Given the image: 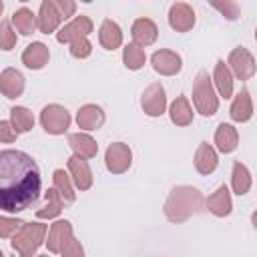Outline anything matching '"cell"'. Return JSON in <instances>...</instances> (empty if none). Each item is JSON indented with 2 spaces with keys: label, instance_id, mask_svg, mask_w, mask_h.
Here are the masks:
<instances>
[{
  "label": "cell",
  "instance_id": "cell-1",
  "mask_svg": "<svg viewBox=\"0 0 257 257\" xmlns=\"http://www.w3.org/2000/svg\"><path fill=\"white\" fill-rule=\"evenodd\" d=\"M42 181L36 161L16 149L0 151V209L20 213L40 197Z\"/></svg>",
  "mask_w": 257,
  "mask_h": 257
},
{
  "label": "cell",
  "instance_id": "cell-2",
  "mask_svg": "<svg viewBox=\"0 0 257 257\" xmlns=\"http://www.w3.org/2000/svg\"><path fill=\"white\" fill-rule=\"evenodd\" d=\"M205 205V199L199 189L191 185L175 187L165 201V217L171 223H185L189 217L199 213Z\"/></svg>",
  "mask_w": 257,
  "mask_h": 257
},
{
  "label": "cell",
  "instance_id": "cell-3",
  "mask_svg": "<svg viewBox=\"0 0 257 257\" xmlns=\"http://www.w3.org/2000/svg\"><path fill=\"white\" fill-rule=\"evenodd\" d=\"M46 231L48 227L44 223H24L12 237L10 245L20 257H32L38 251V247L44 243Z\"/></svg>",
  "mask_w": 257,
  "mask_h": 257
},
{
  "label": "cell",
  "instance_id": "cell-4",
  "mask_svg": "<svg viewBox=\"0 0 257 257\" xmlns=\"http://www.w3.org/2000/svg\"><path fill=\"white\" fill-rule=\"evenodd\" d=\"M193 104L203 116H213L219 108V96L215 94L213 82L205 70H201L193 80Z\"/></svg>",
  "mask_w": 257,
  "mask_h": 257
},
{
  "label": "cell",
  "instance_id": "cell-5",
  "mask_svg": "<svg viewBox=\"0 0 257 257\" xmlns=\"http://www.w3.org/2000/svg\"><path fill=\"white\" fill-rule=\"evenodd\" d=\"M40 124L48 135H64L70 126V112L62 104H46L40 110Z\"/></svg>",
  "mask_w": 257,
  "mask_h": 257
},
{
  "label": "cell",
  "instance_id": "cell-6",
  "mask_svg": "<svg viewBox=\"0 0 257 257\" xmlns=\"http://www.w3.org/2000/svg\"><path fill=\"white\" fill-rule=\"evenodd\" d=\"M227 68L239 80H249L255 74V58L247 48L237 46L231 50V54L227 58Z\"/></svg>",
  "mask_w": 257,
  "mask_h": 257
},
{
  "label": "cell",
  "instance_id": "cell-7",
  "mask_svg": "<svg viewBox=\"0 0 257 257\" xmlns=\"http://www.w3.org/2000/svg\"><path fill=\"white\" fill-rule=\"evenodd\" d=\"M104 163L106 169L112 175H122L128 171L131 163H133V151L128 145L124 143H110L106 153H104Z\"/></svg>",
  "mask_w": 257,
  "mask_h": 257
},
{
  "label": "cell",
  "instance_id": "cell-8",
  "mask_svg": "<svg viewBox=\"0 0 257 257\" xmlns=\"http://www.w3.org/2000/svg\"><path fill=\"white\" fill-rule=\"evenodd\" d=\"M141 106L145 110V114L149 116H161L167 108V94L161 82H153L145 88L143 96H141Z\"/></svg>",
  "mask_w": 257,
  "mask_h": 257
},
{
  "label": "cell",
  "instance_id": "cell-9",
  "mask_svg": "<svg viewBox=\"0 0 257 257\" xmlns=\"http://www.w3.org/2000/svg\"><path fill=\"white\" fill-rule=\"evenodd\" d=\"M92 32V20L84 14L76 16L74 20H70L68 24H64L58 32H56V40L60 44H70L74 40H80V38H86L88 34Z\"/></svg>",
  "mask_w": 257,
  "mask_h": 257
},
{
  "label": "cell",
  "instance_id": "cell-10",
  "mask_svg": "<svg viewBox=\"0 0 257 257\" xmlns=\"http://www.w3.org/2000/svg\"><path fill=\"white\" fill-rule=\"evenodd\" d=\"M169 24L177 32H189L195 26V10L187 2H175L169 8Z\"/></svg>",
  "mask_w": 257,
  "mask_h": 257
},
{
  "label": "cell",
  "instance_id": "cell-11",
  "mask_svg": "<svg viewBox=\"0 0 257 257\" xmlns=\"http://www.w3.org/2000/svg\"><path fill=\"white\" fill-rule=\"evenodd\" d=\"M66 165H68L70 181L74 183V187L80 191H88L92 187V171L88 167V161L78 155H72Z\"/></svg>",
  "mask_w": 257,
  "mask_h": 257
},
{
  "label": "cell",
  "instance_id": "cell-12",
  "mask_svg": "<svg viewBox=\"0 0 257 257\" xmlns=\"http://www.w3.org/2000/svg\"><path fill=\"white\" fill-rule=\"evenodd\" d=\"M151 64L155 68V72L163 74V76H173L181 70L183 62H181V56L173 50H167V48H161L157 50L153 56H151Z\"/></svg>",
  "mask_w": 257,
  "mask_h": 257
},
{
  "label": "cell",
  "instance_id": "cell-13",
  "mask_svg": "<svg viewBox=\"0 0 257 257\" xmlns=\"http://www.w3.org/2000/svg\"><path fill=\"white\" fill-rule=\"evenodd\" d=\"M46 239H44V243H46V247H48V251L50 253H60V249L66 245V241L68 239H72L74 235H72V223L70 221H56V223H52L50 225V229L46 231Z\"/></svg>",
  "mask_w": 257,
  "mask_h": 257
},
{
  "label": "cell",
  "instance_id": "cell-14",
  "mask_svg": "<svg viewBox=\"0 0 257 257\" xmlns=\"http://www.w3.org/2000/svg\"><path fill=\"white\" fill-rule=\"evenodd\" d=\"M131 36L135 46H151L159 36V28L151 18H137L131 26Z\"/></svg>",
  "mask_w": 257,
  "mask_h": 257
},
{
  "label": "cell",
  "instance_id": "cell-15",
  "mask_svg": "<svg viewBox=\"0 0 257 257\" xmlns=\"http://www.w3.org/2000/svg\"><path fill=\"white\" fill-rule=\"evenodd\" d=\"M0 92L6 98H18L24 92V76L16 68H4L0 72Z\"/></svg>",
  "mask_w": 257,
  "mask_h": 257
},
{
  "label": "cell",
  "instance_id": "cell-16",
  "mask_svg": "<svg viewBox=\"0 0 257 257\" xmlns=\"http://www.w3.org/2000/svg\"><path fill=\"white\" fill-rule=\"evenodd\" d=\"M50 58V52H48V46L44 42H32L24 48L22 52V64L30 70H40L46 66Z\"/></svg>",
  "mask_w": 257,
  "mask_h": 257
},
{
  "label": "cell",
  "instance_id": "cell-17",
  "mask_svg": "<svg viewBox=\"0 0 257 257\" xmlns=\"http://www.w3.org/2000/svg\"><path fill=\"white\" fill-rule=\"evenodd\" d=\"M76 124L84 131H96L104 124V110L98 104H84L76 112Z\"/></svg>",
  "mask_w": 257,
  "mask_h": 257
},
{
  "label": "cell",
  "instance_id": "cell-18",
  "mask_svg": "<svg viewBox=\"0 0 257 257\" xmlns=\"http://www.w3.org/2000/svg\"><path fill=\"white\" fill-rule=\"evenodd\" d=\"M219 165V157H217V151L207 143L203 141L197 151H195V169L199 175H211Z\"/></svg>",
  "mask_w": 257,
  "mask_h": 257
},
{
  "label": "cell",
  "instance_id": "cell-19",
  "mask_svg": "<svg viewBox=\"0 0 257 257\" xmlns=\"http://www.w3.org/2000/svg\"><path fill=\"white\" fill-rule=\"evenodd\" d=\"M60 22H62V18H60V14H58L54 2H52V0H44V2L40 4L38 16H36V26H38V30L44 32V34H50V32H54V30L58 28Z\"/></svg>",
  "mask_w": 257,
  "mask_h": 257
},
{
  "label": "cell",
  "instance_id": "cell-20",
  "mask_svg": "<svg viewBox=\"0 0 257 257\" xmlns=\"http://www.w3.org/2000/svg\"><path fill=\"white\" fill-rule=\"evenodd\" d=\"M205 205H207V209L215 217H227V215H231L233 201H231V193H229L227 185H221L213 195H209V199L205 201Z\"/></svg>",
  "mask_w": 257,
  "mask_h": 257
},
{
  "label": "cell",
  "instance_id": "cell-21",
  "mask_svg": "<svg viewBox=\"0 0 257 257\" xmlns=\"http://www.w3.org/2000/svg\"><path fill=\"white\" fill-rule=\"evenodd\" d=\"M98 42L106 50L118 48L122 44V30H120V26L114 20H110V18L102 20V24L98 28Z\"/></svg>",
  "mask_w": 257,
  "mask_h": 257
},
{
  "label": "cell",
  "instance_id": "cell-22",
  "mask_svg": "<svg viewBox=\"0 0 257 257\" xmlns=\"http://www.w3.org/2000/svg\"><path fill=\"white\" fill-rule=\"evenodd\" d=\"M229 114L235 122H247L253 116V102H251V94L247 88H241L239 94L233 98Z\"/></svg>",
  "mask_w": 257,
  "mask_h": 257
},
{
  "label": "cell",
  "instance_id": "cell-23",
  "mask_svg": "<svg viewBox=\"0 0 257 257\" xmlns=\"http://www.w3.org/2000/svg\"><path fill=\"white\" fill-rule=\"evenodd\" d=\"M68 145L74 151V155H78L82 159H92L98 153L96 141L86 133H70L68 135Z\"/></svg>",
  "mask_w": 257,
  "mask_h": 257
},
{
  "label": "cell",
  "instance_id": "cell-24",
  "mask_svg": "<svg viewBox=\"0 0 257 257\" xmlns=\"http://www.w3.org/2000/svg\"><path fill=\"white\" fill-rule=\"evenodd\" d=\"M215 145L225 155L233 153L237 149V145H239V133H237V128L233 124L221 122L217 126V131H215Z\"/></svg>",
  "mask_w": 257,
  "mask_h": 257
},
{
  "label": "cell",
  "instance_id": "cell-25",
  "mask_svg": "<svg viewBox=\"0 0 257 257\" xmlns=\"http://www.w3.org/2000/svg\"><path fill=\"white\" fill-rule=\"evenodd\" d=\"M171 122L177 126H189L193 122V108L187 100V96H177L169 106Z\"/></svg>",
  "mask_w": 257,
  "mask_h": 257
},
{
  "label": "cell",
  "instance_id": "cell-26",
  "mask_svg": "<svg viewBox=\"0 0 257 257\" xmlns=\"http://www.w3.org/2000/svg\"><path fill=\"white\" fill-rule=\"evenodd\" d=\"M52 189L60 195V199H62V203H64V205L74 203L76 193H74L72 181H70V177L64 173V169H56V171L52 173Z\"/></svg>",
  "mask_w": 257,
  "mask_h": 257
},
{
  "label": "cell",
  "instance_id": "cell-27",
  "mask_svg": "<svg viewBox=\"0 0 257 257\" xmlns=\"http://www.w3.org/2000/svg\"><path fill=\"white\" fill-rule=\"evenodd\" d=\"M213 82H215V86H217V90H219V96L229 98V96L233 94V74L229 72V68H227V64H225L223 58H219L217 64H215Z\"/></svg>",
  "mask_w": 257,
  "mask_h": 257
},
{
  "label": "cell",
  "instance_id": "cell-28",
  "mask_svg": "<svg viewBox=\"0 0 257 257\" xmlns=\"http://www.w3.org/2000/svg\"><path fill=\"white\" fill-rule=\"evenodd\" d=\"M231 187H233V193L239 195V197H243V195L249 193V189H251V173H249V169H247L241 161H235V163H233Z\"/></svg>",
  "mask_w": 257,
  "mask_h": 257
},
{
  "label": "cell",
  "instance_id": "cell-29",
  "mask_svg": "<svg viewBox=\"0 0 257 257\" xmlns=\"http://www.w3.org/2000/svg\"><path fill=\"white\" fill-rule=\"evenodd\" d=\"M10 24L16 28V32H20L22 36H28V34H32L36 30V16H34V12L30 8L22 6L12 14Z\"/></svg>",
  "mask_w": 257,
  "mask_h": 257
},
{
  "label": "cell",
  "instance_id": "cell-30",
  "mask_svg": "<svg viewBox=\"0 0 257 257\" xmlns=\"http://www.w3.org/2000/svg\"><path fill=\"white\" fill-rule=\"evenodd\" d=\"M10 124L16 131V135L28 133L34 126V116L26 106H12L10 108Z\"/></svg>",
  "mask_w": 257,
  "mask_h": 257
},
{
  "label": "cell",
  "instance_id": "cell-31",
  "mask_svg": "<svg viewBox=\"0 0 257 257\" xmlns=\"http://www.w3.org/2000/svg\"><path fill=\"white\" fill-rule=\"evenodd\" d=\"M62 205H64V203H62L60 195H58L54 189H48V191H46V203L36 211V217H38V219H54V217L60 215Z\"/></svg>",
  "mask_w": 257,
  "mask_h": 257
},
{
  "label": "cell",
  "instance_id": "cell-32",
  "mask_svg": "<svg viewBox=\"0 0 257 257\" xmlns=\"http://www.w3.org/2000/svg\"><path fill=\"white\" fill-rule=\"evenodd\" d=\"M145 60H147V56H145V50H143V48H139V46H135V44H126V46L122 48V62H124V66H126L128 70H139V68H143V66H145Z\"/></svg>",
  "mask_w": 257,
  "mask_h": 257
},
{
  "label": "cell",
  "instance_id": "cell-33",
  "mask_svg": "<svg viewBox=\"0 0 257 257\" xmlns=\"http://www.w3.org/2000/svg\"><path fill=\"white\" fill-rule=\"evenodd\" d=\"M16 46V32L12 30L10 20H0V48L12 50Z\"/></svg>",
  "mask_w": 257,
  "mask_h": 257
},
{
  "label": "cell",
  "instance_id": "cell-34",
  "mask_svg": "<svg viewBox=\"0 0 257 257\" xmlns=\"http://www.w3.org/2000/svg\"><path fill=\"white\" fill-rule=\"evenodd\" d=\"M24 225L22 219H14V217H0V237L6 239V237H14L16 231Z\"/></svg>",
  "mask_w": 257,
  "mask_h": 257
},
{
  "label": "cell",
  "instance_id": "cell-35",
  "mask_svg": "<svg viewBox=\"0 0 257 257\" xmlns=\"http://www.w3.org/2000/svg\"><path fill=\"white\" fill-rule=\"evenodd\" d=\"M213 8H217L227 20H237L239 18V4L233 0H225V2H213Z\"/></svg>",
  "mask_w": 257,
  "mask_h": 257
},
{
  "label": "cell",
  "instance_id": "cell-36",
  "mask_svg": "<svg viewBox=\"0 0 257 257\" xmlns=\"http://www.w3.org/2000/svg\"><path fill=\"white\" fill-rule=\"evenodd\" d=\"M90 52H92V44L88 38H80V40L70 42V54L74 58H86V56H90Z\"/></svg>",
  "mask_w": 257,
  "mask_h": 257
},
{
  "label": "cell",
  "instance_id": "cell-37",
  "mask_svg": "<svg viewBox=\"0 0 257 257\" xmlns=\"http://www.w3.org/2000/svg\"><path fill=\"white\" fill-rule=\"evenodd\" d=\"M60 257H84V249H82V243L72 237L66 241V245L60 249Z\"/></svg>",
  "mask_w": 257,
  "mask_h": 257
},
{
  "label": "cell",
  "instance_id": "cell-38",
  "mask_svg": "<svg viewBox=\"0 0 257 257\" xmlns=\"http://www.w3.org/2000/svg\"><path fill=\"white\" fill-rule=\"evenodd\" d=\"M52 2H54V6H56V10H58V14H60L62 20H68L70 16H74L76 4L72 0H52Z\"/></svg>",
  "mask_w": 257,
  "mask_h": 257
},
{
  "label": "cell",
  "instance_id": "cell-39",
  "mask_svg": "<svg viewBox=\"0 0 257 257\" xmlns=\"http://www.w3.org/2000/svg\"><path fill=\"white\" fill-rule=\"evenodd\" d=\"M16 131L12 128L10 120H0V143H14L16 141Z\"/></svg>",
  "mask_w": 257,
  "mask_h": 257
},
{
  "label": "cell",
  "instance_id": "cell-40",
  "mask_svg": "<svg viewBox=\"0 0 257 257\" xmlns=\"http://www.w3.org/2000/svg\"><path fill=\"white\" fill-rule=\"evenodd\" d=\"M2 12H4V2L0 0V16H2Z\"/></svg>",
  "mask_w": 257,
  "mask_h": 257
},
{
  "label": "cell",
  "instance_id": "cell-41",
  "mask_svg": "<svg viewBox=\"0 0 257 257\" xmlns=\"http://www.w3.org/2000/svg\"><path fill=\"white\" fill-rule=\"evenodd\" d=\"M36 257H48V255H36Z\"/></svg>",
  "mask_w": 257,
  "mask_h": 257
},
{
  "label": "cell",
  "instance_id": "cell-42",
  "mask_svg": "<svg viewBox=\"0 0 257 257\" xmlns=\"http://www.w3.org/2000/svg\"><path fill=\"white\" fill-rule=\"evenodd\" d=\"M0 257H4V253H2V251H0Z\"/></svg>",
  "mask_w": 257,
  "mask_h": 257
}]
</instances>
